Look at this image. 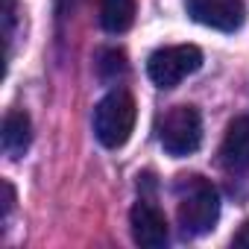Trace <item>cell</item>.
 <instances>
[{"mask_svg":"<svg viewBox=\"0 0 249 249\" xmlns=\"http://www.w3.org/2000/svg\"><path fill=\"white\" fill-rule=\"evenodd\" d=\"M220 220V194L202 176H182L179 182V226L185 234H208Z\"/></svg>","mask_w":249,"mask_h":249,"instance_id":"6da1fadb","label":"cell"},{"mask_svg":"<svg viewBox=\"0 0 249 249\" xmlns=\"http://www.w3.org/2000/svg\"><path fill=\"white\" fill-rule=\"evenodd\" d=\"M135 117H138V106H135L129 91H123V88L108 91L94 108V135H97V141L108 150L123 147L129 141L132 129H135Z\"/></svg>","mask_w":249,"mask_h":249,"instance_id":"7a4b0ae2","label":"cell"},{"mask_svg":"<svg viewBox=\"0 0 249 249\" xmlns=\"http://www.w3.org/2000/svg\"><path fill=\"white\" fill-rule=\"evenodd\" d=\"M199 68H202V50L196 44L161 47L147 62V73H150L153 85H159V88H176L185 76L196 73Z\"/></svg>","mask_w":249,"mask_h":249,"instance_id":"3957f363","label":"cell"},{"mask_svg":"<svg viewBox=\"0 0 249 249\" xmlns=\"http://www.w3.org/2000/svg\"><path fill=\"white\" fill-rule=\"evenodd\" d=\"M202 144V117L194 106H173L161 123V147L173 159L196 153Z\"/></svg>","mask_w":249,"mask_h":249,"instance_id":"277c9868","label":"cell"},{"mask_svg":"<svg viewBox=\"0 0 249 249\" xmlns=\"http://www.w3.org/2000/svg\"><path fill=\"white\" fill-rule=\"evenodd\" d=\"M185 9L196 24L220 33H234L246 21L243 0H185Z\"/></svg>","mask_w":249,"mask_h":249,"instance_id":"5b68a950","label":"cell"},{"mask_svg":"<svg viewBox=\"0 0 249 249\" xmlns=\"http://www.w3.org/2000/svg\"><path fill=\"white\" fill-rule=\"evenodd\" d=\"M129 226H132V237L138 246L147 249H159L167 243L170 229H167V217L159 205H153L150 199H138L129 211Z\"/></svg>","mask_w":249,"mask_h":249,"instance_id":"8992f818","label":"cell"},{"mask_svg":"<svg viewBox=\"0 0 249 249\" xmlns=\"http://www.w3.org/2000/svg\"><path fill=\"white\" fill-rule=\"evenodd\" d=\"M220 161L229 170H249V117H234L226 129L223 147H220Z\"/></svg>","mask_w":249,"mask_h":249,"instance_id":"52a82bcc","label":"cell"},{"mask_svg":"<svg viewBox=\"0 0 249 249\" xmlns=\"http://www.w3.org/2000/svg\"><path fill=\"white\" fill-rule=\"evenodd\" d=\"M0 141H3L6 156L21 159L33 141V123L27 111H9L3 117V132H0Z\"/></svg>","mask_w":249,"mask_h":249,"instance_id":"ba28073f","label":"cell"},{"mask_svg":"<svg viewBox=\"0 0 249 249\" xmlns=\"http://www.w3.org/2000/svg\"><path fill=\"white\" fill-rule=\"evenodd\" d=\"M135 0H100V24L106 33H126L135 24Z\"/></svg>","mask_w":249,"mask_h":249,"instance_id":"9c48e42d","label":"cell"},{"mask_svg":"<svg viewBox=\"0 0 249 249\" xmlns=\"http://www.w3.org/2000/svg\"><path fill=\"white\" fill-rule=\"evenodd\" d=\"M100 73L106 79H114V76H123L126 73V56L117 53V50H106L100 56Z\"/></svg>","mask_w":249,"mask_h":249,"instance_id":"30bf717a","label":"cell"},{"mask_svg":"<svg viewBox=\"0 0 249 249\" xmlns=\"http://www.w3.org/2000/svg\"><path fill=\"white\" fill-rule=\"evenodd\" d=\"M231 243H234V246H243V249H249V220H246V223L237 229V234L231 237Z\"/></svg>","mask_w":249,"mask_h":249,"instance_id":"8fae6325","label":"cell"}]
</instances>
